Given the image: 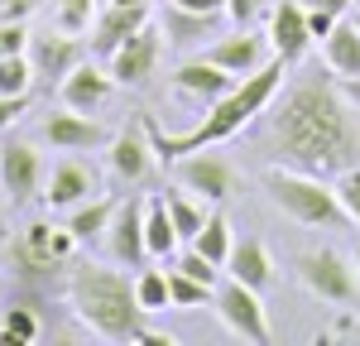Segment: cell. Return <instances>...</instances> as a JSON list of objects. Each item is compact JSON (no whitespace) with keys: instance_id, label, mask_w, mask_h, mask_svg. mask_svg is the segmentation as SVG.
I'll use <instances>...</instances> for the list:
<instances>
[{"instance_id":"34","label":"cell","mask_w":360,"mask_h":346,"mask_svg":"<svg viewBox=\"0 0 360 346\" xmlns=\"http://www.w3.org/2000/svg\"><path fill=\"white\" fill-rule=\"evenodd\" d=\"M336 198H341V207H346V217L360 226V164L346 173H336Z\"/></svg>"},{"instance_id":"32","label":"cell","mask_w":360,"mask_h":346,"mask_svg":"<svg viewBox=\"0 0 360 346\" xmlns=\"http://www.w3.org/2000/svg\"><path fill=\"white\" fill-rule=\"evenodd\" d=\"M58 29H68V34H86L91 20H96V0H58Z\"/></svg>"},{"instance_id":"35","label":"cell","mask_w":360,"mask_h":346,"mask_svg":"<svg viewBox=\"0 0 360 346\" xmlns=\"http://www.w3.org/2000/svg\"><path fill=\"white\" fill-rule=\"evenodd\" d=\"M25 49H29V29L20 25V20H15V25L5 20V25H0V58L5 53H25Z\"/></svg>"},{"instance_id":"38","label":"cell","mask_w":360,"mask_h":346,"mask_svg":"<svg viewBox=\"0 0 360 346\" xmlns=\"http://www.w3.org/2000/svg\"><path fill=\"white\" fill-rule=\"evenodd\" d=\"M336 20H341V15H332V10H312V5H307V29H312V39H317V44L336 29Z\"/></svg>"},{"instance_id":"43","label":"cell","mask_w":360,"mask_h":346,"mask_svg":"<svg viewBox=\"0 0 360 346\" xmlns=\"http://www.w3.org/2000/svg\"><path fill=\"white\" fill-rule=\"evenodd\" d=\"M351 260H356V269H360V245H356V255H351Z\"/></svg>"},{"instance_id":"27","label":"cell","mask_w":360,"mask_h":346,"mask_svg":"<svg viewBox=\"0 0 360 346\" xmlns=\"http://www.w3.org/2000/svg\"><path fill=\"white\" fill-rule=\"evenodd\" d=\"M202 255L212 260V264H221L226 269V255H231V245H236V236H231V222H226L221 212H212L207 222H202V231H197V241H193Z\"/></svg>"},{"instance_id":"15","label":"cell","mask_w":360,"mask_h":346,"mask_svg":"<svg viewBox=\"0 0 360 346\" xmlns=\"http://www.w3.org/2000/svg\"><path fill=\"white\" fill-rule=\"evenodd\" d=\"M159 53H164V39L144 25L139 34H130V39L111 53V77L120 86H144L149 77H154V68H159Z\"/></svg>"},{"instance_id":"1","label":"cell","mask_w":360,"mask_h":346,"mask_svg":"<svg viewBox=\"0 0 360 346\" xmlns=\"http://www.w3.org/2000/svg\"><path fill=\"white\" fill-rule=\"evenodd\" d=\"M269 144L278 164L288 169L336 178L360 164V111L341 91V77H327L322 68L298 72L269 120Z\"/></svg>"},{"instance_id":"28","label":"cell","mask_w":360,"mask_h":346,"mask_svg":"<svg viewBox=\"0 0 360 346\" xmlns=\"http://www.w3.org/2000/svg\"><path fill=\"white\" fill-rule=\"evenodd\" d=\"M212 293H217L212 284H202V279H193V274H183V269L168 264V298H173V308L193 313V308H202V303H212Z\"/></svg>"},{"instance_id":"26","label":"cell","mask_w":360,"mask_h":346,"mask_svg":"<svg viewBox=\"0 0 360 346\" xmlns=\"http://www.w3.org/2000/svg\"><path fill=\"white\" fill-rule=\"evenodd\" d=\"M164 202H168V217H173V226H178V241H188V245H193L197 231H202V222H207V212H202V207L188 198V188H168Z\"/></svg>"},{"instance_id":"17","label":"cell","mask_w":360,"mask_h":346,"mask_svg":"<svg viewBox=\"0 0 360 346\" xmlns=\"http://www.w3.org/2000/svg\"><path fill=\"white\" fill-rule=\"evenodd\" d=\"M58 86H63V106H68V111L96 115V111H101V101L111 96L115 77H111V72H101L96 63H86V58H82V63H77V68H72V72H68Z\"/></svg>"},{"instance_id":"37","label":"cell","mask_w":360,"mask_h":346,"mask_svg":"<svg viewBox=\"0 0 360 346\" xmlns=\"http://www.w3.org/2000/svg\"><path fill=\"white\" fill-rule=\"evenodd\" d=\"M25 111H29V91H20V96L0 91V130H5V125H15V120H20Z\"/></svg>"},{"instance_id":"12","label":"cell","mask_w":360,"mask_h":346,"mask_svg":"<svg viewBox=\"0 0 360 346\" xmlns=\"http://www.w3.org/2000/svg\"><path fill=\"white\" fill-rule=\"evenodd\" d=\"M269 44L274 58H283V68H298L307 58V49L317 44L312 29H307V5L303 0H278L274 15H269Z\"/></svg>"},{"instance_id":"42","label":"cell","mask_w":360,"mask_h":346,"mask_svg":"<svg viewBox=\"0 0 360 346\" xmlns=\"http://www.w3.org/2000/svg\"><path fill=\"white\" fill-rule=\"evenodd\" d=\"M0 241H5V207H0Z\"/></svg>"},{"instance_id":"7","label":"cell","mask_w":360,"mask_h":346,"mask_svg":"<svg viewBox=\"0 0 360 346\" xmlns=\"http://www.w3.org/2000/svg\"><path fill=\"white\" fill-rule=\"evenodd\" d=\"M77 250V236L68 226H49V222H29L15 241V264L25 269L29 279L34 274H53V269H68V260Z\"/></svg>"},{"instance_id":"2","label":"cell","mask_w":360,"mask_h":346,"mask_svg":"<svg viewBox=\"0 0 360 346\" xmlns=\"http://www.w3.org/2000/svg\"><path fill=\"white\" fill-rule=\"evenodd\" d=\"M278 86H283V58H269L259 72L240 77V82L231 86L217 106H207V115L197 120L188 135H164V130H159V120H144L149 144H154V154H159L164 164L183 159V154H193V149H212V144L231 140L236 130H245L250 120H255V115L278 96Z\"/></svg>"},{"instance_id":"16","label":"cell","mask_w":360,"mask_h":346,"mask_svg":"<svg viewBox=\"0 0 360 346\" xmlns=\"http://www.w3.org/2000/svg\"><path fill=\"white\" fill-rule=\"evenodd\" d=\"M236 82H240V77L226 72L221 63H212V58H193V63H183V68L173 72L178 96H193V101H202V106H217Z\"/></svg>"},{"instance_id":"14","label":"cell","mask_w":360,"mask_h":346,"mask_svg":"<svg viewBox=\"0 0 360 346\" xmlns=\"http://www.w3.org/2000/svg\"><path fill=\"white\" fill-rule=\"evenodd\" d=\"M202 58H212V63H221L226 72H236V77H250V72H259L269 58H274V44H269V34H255V29H236V34H226L217 39L212 49Z\"/></svg>"},{"instance_id":"44","label":"cell","mask_w":360,"mask_h":346,"mask_svg":"<svg viewBox=\"0 0 360 346\" xmlns=\"http://www.w3.org/2000/svg\"><path fill=\"white\" fill-rule=\"evenodd\" d=\"M356 25H360V15H356Z\"/></svg>"},{"instance_id":"30","label":"cell","mask_w":360,"mask_h":346,"mask_svg":"<svg viewBox=\"0 0 360 346\" xmlns=\"http://www.w3.org/2000/svg\"><path fill=\"white\" fill-rule=\"evenodd\" d=\"M34 337H39V317L29 308H10L0 317V346H29Z\"/></svg>"},{"instance_id":"24","label":"cell","mask_w":360,"mask_h":346,"mask_svg":"<svg viewBox=\"0 0 360 346\" xmlns=\"http://www.w3.org/2000/svg\"><path fill=\"white\" fill-rule=\"evenodd\" d=\"M144 245H149V260H173L178 255V226H173V217H168V202L164 193H154V198H144Z\"/></svg>"},{"instance_id":"40","label":"cell","mask_w":360,"mask_h":346,"mask_svg":"<svg viewBox=\"0 0 360 346\" xmlns=\"http://www.w3.org/2000/svg\"><path fill=\"white\" fill-rule=\"evenodd\" d=\"M303 5H312V10H332V15H346L356 0H303Z\"/></svg>"},{"instance_id":"22","label":"cell","mask_w":360,"mask_h":346,"mask_svg":"<svg viewBox=\"0 0 360 346\" xmlns=\"http://www.w3.org/2000/svg\"><path fill=\"white\" fill-rule=\"evenodd\" d=\"M115 207H120V198H111V193H96V198L77 202V207H68V222L63 226L77 236V245H91V241H101L106 236V226H111Z\"/></svg>"},{"instance_id":"18","label":"cell","mask_w":360,"mask_h":346,"mask_svg":"<svg viewBox=\"0 0 360 346\" xmlns=\"http://www.w3.org/2000/svg\"><path fill=\"white\" fill-rule=\"evenodd\" d=\"M111 178L115 183H144L149 169H154V144H149V130H120L111 140Z\"/></svg>"},{"instance_id":"19","label":"cell","mask_w":360,"mask_h":346,"mask_svg":"<svg viewBox=\"0 0 360 346\" xmlns=\"http://www.w3.org/2000/svg\"><path fill=\"white\" fill-rule=\"evenodd\" d=\"M29 63H34V77H49V82H63L77 63H82V44L77 34H49V39H29Z\"/></svg>"},{"instance_id":"41","label":"cell","mask_w":360,"mask_h":346,"mask_svg":"<svg viewBox=\"0 0 360 346\" xmlns=\"http://www.w3.org/2000/svg\"><path fill=\"white\" fill-rule=\"evenodd\" d=\"M341 91L351 96V106L360 111V77H341Z\"/></svg>"},{"instance_id":"39","label":"cell","mask_w":360,"mask_h":346,"mask_svg":"<svg viewBox=\"0 0 360 346\" xmlns=\"http://www.w3.org/2000/svg\"><path fill=\"white\" fill-rule=\"evenodd\" d=\"M173 5H183V10H202V15H221L226 0H173Z\"/></svg>"},{"instance_id":"23","label":"cell","mask_w":360,"mask_h":346,"mask_svg":"<svg viewBox=\"0 0 360 346\" xmlns=\"http://www.w3.org/2000/svg\"><path fill=\"white\" fill-rule=\"evenodd\" d=\"M322 58H327V72L336 77H360V25L356 20H336V29L322 39Z\"/></svg>"},{"instance_id":"4","label":"cell","mask_w":360,"mask_h":346,"mask_svg":"<svg viewBox=\"0 0 360 346\" xmlns=\"http://www.w3.org/2000/svg\"><path fill=\"white\" fill-rule=\"evenodd\" d=\"M264 193L274 202L283 217H293L298 226H322V231H336L346 226L351 217H346V207L336 198V188L327 178H317V173H303V169H288V164H269L264 169Z\"/></svg>"},{"instance_id":"31","label":"cell","mask_w":360,"mask_h":346,"mask_svg":"<svg viewBox=\"0 0 360 346\" xmlns=\"http://www.w3.org/2000/svg\"><path fill=\"white\" fill-rule=\"evenodd\" d=\"M34 86V63L25 53H5L0 58V91H10V96H20Z\"/></svg>"},{"instance_id":"25","label":"cell","mask_w":360,"mask_h":346,"mask_svg":"<svg viewBox=\"0 0 360 346\" xmlns=\"http://www.w3.org/2000/svg\"><path fill=\"white\" fill-rule=\"evenodd\" d=\"M217 25V15H202V10H183L168 0V15H164V34L173 49H188V44H202Z\"/></svg>"},{"instance_id":"11","label":"cell","mask_w":360,"mask_h":346,"mask_svg":"<svg viewBox=\"0 0 360 346\" xmlns=\"http://www.w3.org/2000/svg\"><path fill=\"white\" fill-rule=\"evenodd\" d=\"M106 255L125 269H139L149 260V245H144V198H125L115 207L111 226H106Z\"/></svg>"},{"instance_id":"9","label":"cell","mask_w":360,"mask_h":346,"mask_svg":"<svg viewBox=\"0 0 360 346\" xmlns=\"http://www.w3.org/2000/svg\"><path fill=\"white\" fill-rule=\"evenodd\" d=\"M173 169H178V188H188V193H197L202 202H226L231 193H236V169L226 164L221 154H207V149H193V154L173 159Z\"/></svg>"},{"instance_id":"8","label":"cell","mask_w":360,"mask_h":346,"mask_svg":"<svg viewBox=\"0 0 360 346\" xmlns=\"http://www.w3.org/2000/svg\"><path fill=\"white\" fill-rule=\"evenodd\" d=\"M149 25V0H101L96 20H91V53L96 58H111L130 34Z\"/></svg>"},{"instance_id":"21","label":"cell","mask_w":360,"mask_h":346,"mask_svg":"<svg viewBox=\"0 0 360 346\" xmlns=\"http://www.w3.org/2000/svg\"><path fill=\"white\" fill-rule=\"evenodd\" d=\"M226 274L264 293V288L274 284V260H269V250H264V241H255V236L236 241L231 255H226Z\"/></svg>"},{"instance_id":"36","label":"cell","mask_w":360,"mask_h":346,"mask_svg":"<svg viewBox=\"0 0 360 346\" xmlns=\"http://www.w3.org/2000/svg\"><path fill=\"white\" fill-rule=\"evenodd\" d=\"M259 10H264V0H226V15L236 20V29H250L259 20Z\"/></svg>"},{"instance_id":"3","label":"cell","mask_w":360,"mask_h":346,"mask_svg":"<svg viewBox=\"0 0 360 346\" xmlns=\"http://www.w3.org/2000/svg\"><path fill=\"white\" fill-rule=\"evenodd\" d=\"M68 303L86 327L106 342H144V308H139L135 279L120 269L101 264H72L68 269Z\"/></svg>"},{"instance_id":"10","label":"cell","mask_w":360,"mask_h":346,"mask_svg":"<svg viewBox=\"0 0 360 346\" xmlns=\"http://www.w3.org/2000/svg\"><path fill=\"white\" fill-rule=\"evenodd\" d=\"M39 188H44V154L29 140H5L0 144V193L15 207H25Z\"/></svg>"},{"instance_id":"5","label":"cell","mask_w":360,"mask_h":346,"mask_svg":"<svg viewBox=\"0 0 360 346\" xmlns=\"http://www.w3.org/2000/svg\"><path fill=\"white\" fill-rule=\"evenodd\" d=\"M293 279L322 298V303H336V308H356L360 303V269L356 260H346L332 245H317V250H298L293 255Z\"/></svg>"},{"instance_id":"13","label":"cell","mask_w":360,"mask_h":346,"mask_svg":"<svg viewBox=\"0 0 360 346\" xmlns=\"http://www.w3.org/2000/svg\"><path fill=\"white\" fill-rule=\"evenodd\" d=\"M96 193H101V178L86 169L77 154L58 159L53 173L44 178V202H49V212H68V207H77V202L96 198Z\"/></svg>"},{"instance_id":"20","label":"cell","mask_w":360,"mask_h":346,"mask_svg":"<svg viewBox=\"0 0 360 346\" xmlns=\"http://www.w3.org/2000/svg\"><path fill=\"white\" fill-rule=\"evenodd\" d=\"M44 140L53 144V149H63V154H82V149H96V144H106V130L91 120V115L82 111H63L49 115L44 120Z\"/></svg>"},{"instance_id":"29","label":"cell","mask_w":360,"mask_h":346,"mask_svg":"<svg viewBox=\"0 0 360 346\" xmlns=\"http://www.w3.org/2000/svg\"><path fill=\"white\" fill-rule=\"evenodd\" d=\"M135 293H139V308H144V313L173 308V298H168V264L164 269H139L135 274Z\"/></svg>"},{"instance_id":"33","label":"cell","mask_w":360,"mask_h":346,"mask_svg":"<svg viewBox=\"0 0 360 346\" xmlns=\"http://www.w3.org/2000/svg\"><path fill=\"white\" fill-rule=\"evenodd\" d=\"M168 264H173V269H183V274H193V279H202V284H221V264H212V260L202 255V250H197V245H188V250H183V255L178 260H168Z\"/></svg>"},{"instance_id":"6","label":"cell","mask_w":360,"mask_h":346,"mask_svg":"<svg viewBox=\"0 0 360 346\" xmlns=\"http://www.w3.org/2000/svg\"><path fill=\"white\" fill-rule=\"evenodd\" d=\"M212 303H217V317L226 322V332H236L240 342H255V346H269V313H264V298H259V288L240 284V279H231L226 274L217 293H212Z\"/></svg>"}]
</instances>
